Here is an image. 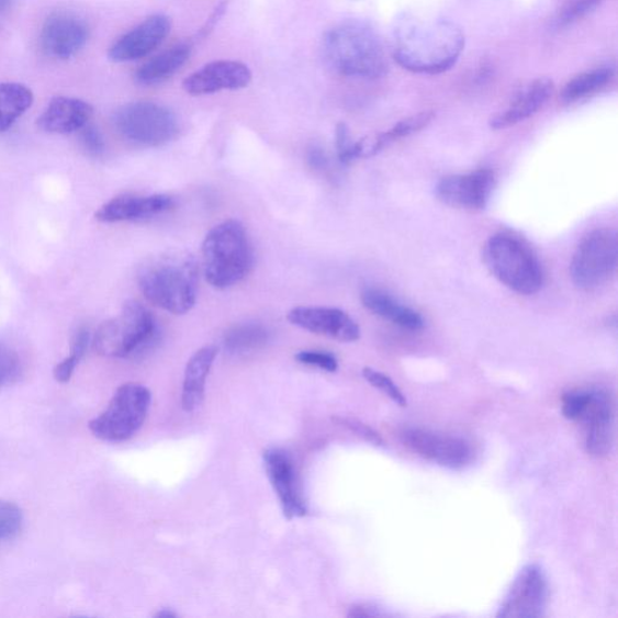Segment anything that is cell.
Masks as SVG:
<instances>
[{
    "instance_id": "cell-14",
    "label": "cell",
    "mask_w": 618,
    "mask_h": 618,
    "mask_svg": "<svg viewBox=\"0 0 618 618\" xmlns=\"http://www.w3.org/2000/svg\"><path fill=\"white\" fill-rule=\"evenodd\" d=\"M578 422L585 424L586 450L593 457H605L615 440V404L613 396L603 390H591L587 407Z\"/></svg>"
},
{
    "instance_id": "cell-16",
    "label": "cell",
    "mask_w": 618,
    "mask_h": 618,
    "mask_svg": "<svg viewBox=\"0 0 618 618\" xmlns=\"http://www.w3.org/2000/svg\"><path fill=\"white\" fill-rule=\"evenodd\" d=\"M250 69L237 60H216L188 77L184 90L191 95L245 89L251 81Z\"/></svg>"
},
{
    "instance_id": "cell-7",
    "label": "cell",
    "mask_w": 618,
    "mask_h": 618,
    "mask_svg": "<svg viewBox=\"0 0 618 618\" xmlns=\"http://www.w3.org/2000/svg\"><path fill=\"white\" fill-rule=\"evenodd\" d=\"M151 405V393L139 383L121 385L111 403L89 424L91 432L104 441L128 440L143 426Z\"/></svg>"
},
{
    "instance_id": "cell-29",
    "label": "cell",
    "mask_w": 618,
    "mask_h": 618,
    "mask_svg": "<svg viewBox=\"0 0 618 618\" xmlns=\"http://www.w3.org/2000/svg\"><path fill=\"white\" fill-rule=\"evenodd\" d=\"M22 513L14 503L0 499V540L14 538L22 527Z\"/></svg>"
},
{
    "instance_id": "cell-31",
    "label": "cell",
    "mask_w": 618,
    "mask_h": 618,
    "mask_svg": "<svg viewBox=\"0 0 618 618\" xmlns=\"http://www.w3.org/2000/svg\"><path fill=\"white\" fill-rule=\"evenodd\" d=\"M362 375L371 385L378 387V390L383 392L387 397H391L395 404L402 407L407 406L405 395L386 374L371 368H366L362 370Z\"/></svg>"
},
{
    "instance_id": "cell-37",
    "label": "cell",
    "mask_w": 618,
    "mask_h": 618,
    "mask_svg": "<svg viewBox=\"0 0 618 618\" xmlns=\"http://www.w3.org/2000/svg\"><path fill=\"white\" fill-rule=\"evenodd\" d=\"M338 420L345 424V426L349 428L351 431H355L356 434L361 436L362 439H366L367 441L373 443L374 446L384 445L381 436L374 430H372L371 428H369L368 426H366V424H362L357 419H350V418H345V419L341 418Z\"/></svg>"
},
{
    "instance_id": "cell-28",
    "label": "cell",
    "mask_w": 618,
    "mask_h": 618,
    "mask_svg": "<svg viewBox=\"0 0 618 618\" xmlns=\"http://www.w3.org/2000/svg\"><path fill=\"white\" fill-rule=\"evenodd\" d=\"M432 113L424 112L415 116L400 121L392 130L381 133L370 144L366 141V157L373 156L382 151L387 145L396 139L407 137L412 133H416L431 123Z\"/></svg>"
},
{
    "instance_id": "cell-11",
    "label": "cell",
    "mask_w": 618,
    "mask_h": 618,
    "mask_svg": "<svg viewBox=\"0 0 618 618\" xmlns=\"http://www.w3.org/2000/svg\"><path fill=\"white\" fill-rule=\"evenodd\" d=\"M402 439L409 450L448 469H463L474 458L471 445L456 436L408 429L403 432Z\"/></svg>"
},
{
    "instance_id": "cell-42",
    "label": "cell",
    "mask_w": 618,
    "mask_h": 618,
    "mask_svg": "<svg viewBox=\"0 0 618 618\" xmlns=\"http://www.w3.org/2000/svg\"><path fill=\"white\" fill-rule=\"evenodd\" d=\"M11 0H0V15L4 14V12L9 9Z\"/></svg>"
},
{
    "instance_id": "cell-21",
    "label": "cell",
    "mask_w": 618,
    "mask_h": 618,
    "mask_svg": "<svg viewBox=\"0 0 618 618\" xmlns=\"http://www.w3.org/2000/svg\"><path fill=\"white\" fill-rule=\"evenodd\" d=\"M92 114L93 109L88 102L71 97H56L36 120V125L47 133L68 135L87 126Z\"/></svg>"
},
{
    "instance_id": "cell-27",
    "label": "cell",
    "mask_w": 618,
    "mask_h": 618,
    "mask_svg": "<svg viewBox=\"0 0 618 618\" xmlns=\"http://www.w3.org/2000/svg\"><path fill=\"white\" fill-rule=\"evenodd\" d=\"M615 76V66L611 64L602 65L581 72L577 77L565 85L562 100L566 103H574L586 97L596 93L608 85Z\"/></svg>"
},
{
    "instance_id": "cell-43",
    "label": "cell",
    "mask_w": 618,
    "mask_h": 618,
    "mask_svg": "<svg viewBox=\"0 0 618 618\" xmlns=\"http://www.w3.org/2000/svg\"><path fill=\"white\" fill-rule=\"evenodd\" d=\"M176 616H177V615H176L175 613L168 611V610L159 611V613H157V615H156V617H166V618L176 617Z\"/></svg>"
},
{
    "instance_id": "cell-30",
    "label": "cell",
    "mask_w": 618,
    "mask_h": 618,
    "mask_svg": "<svg viewBox=\"0 0 618 618\" xmlns=\"http://www.w3.org/2000/svg\"><path fill=\"white\" fill-rule=\"evenodd\" d=\"M336 148L339 161L345 165L363 157V141L350 142L349 131L345 124H339L336 128Z\"/></svg>"
},
{
    "instance_id": "cell-22",
    "label": "cell",
    "mask_w": 618,
    "mask_h": 618,
    "mask_svg": "<svg viewBox=\"0 0 618 618\" xmlns=\"http://www.w3.org/2000/svg\"><path fill=\"white\" fill-rule=\"evenodd\" d=\"M362 305L370 312L411 332H418L424 327L422 315L403 304H400L383 290L367 288L361 293Z\"/></svg>"
},
{
    "instance_id": "cell-19",
    "label": "cell",
    "mask_w": 618,
    "mask_h": 618,
    "mask_svg": "<svg viewBox=\"0 0 618 618\" xmlns=\"http://www.w3.org/2000/svg\"><path fill=\"white\" fill-rule=\"evenodd\" d=\"M175 207V201L167 195H123L106 202L95 220L102 223L137 222L149 220Z\"/></svg>"
},
{
    "instance_id": "cell-32",
    "label": "cell",
    "mask_w": 618,
    "mask_h": 618,
    "mask_svg": "<svg viewBox=\"0 0 618 618\" xmlns=\"http://www.w3.org/2000/svg\"><path fill=\"white\" fill-rule=\"evenodd\" d=\"M602 0H565L564 5L557 16V23L560 26H566L581 18H584L593 9H596Z\"/></svg>"
},
{
    "instance_id": "cell-36",
    "label": "cell",
    "mask_w": 618,
    "mask_h": 618,
    "mask_svg": "<svg viewBox=\"0 0 618 618\" xmlns=\"http://www.w3.org/2000/svg\"><path fill=\"white\" fill-rule=\"evenodd\" d=\"M80 141L85 151L91 156L99 157L104 153L105 145L99 128L88 124L80 130Z\"/></svg>"
},
{
    "instance_id": "cell-26",
    "label": "cell",
    "mask_w": 618,
    "mask_h": 618,
    "mask_svg": "<svg viewBox=\"0 0 618 618\" xmlns=\"http://www.w3.org/2000/svg\"><path fill=\"white\" fill-rule=\"evenodd\" d=\"M271 333L261 324L248 323L234 326L224 337V347L228 355L246 356L269 344Z\"/></svg>"
},
{
    "instance_id": "cell-23",
    "label": "cell",
    "mask_w": 618,
    "mask_h": 618,
    "mask_svg": "<svg viewBox=\"0 0 618 618\" xmlns=\"http://www.w3.org/2000/svg\"><path fill=\"white\" fill-rule=\"evenodd\" d=\"M216 355L215 346H205L190 358L184 374L183 394H181V404L186 411H196L201 406L205 381H207Z\"/></svg>"
},
{
    "instance_id": "cell-5",
    "label": "cell",
    "mask_w": 618,
    "mask_h": 618,
    "mask_svg": "<svg viewBox=\"0 0 618 618\" xmlns=\"http://www.w3.org/2000/svg\"><path fill=\"white\" fill-rule=\"evenodd\" d=\"M487 268L508 289L520 295H535L543 285L541 263L523 239L496 234L484 246Z\"/></svg>"
},
{
    "instance_id": "cell-25",
    "label": "cell",
    "mask_w": 618,
    "mask_h": 618,
    "mask_svg": "<svg viewBox=\"0 0 618 618\" xmlns=\"http://www.w3.org/2000/svg\"><path fill=\"white\" fill-rule=\"evenodd\" d=\"M33 92L19 82L0 83V132L8 131L33 104Z\"/></svg>"
},
{
    "instance_id": "cell-17",
    "label": "cell",
    "mask_w": 618,
    "mask_h": 618,
    "mask_svg": "<svg viewBox=\"0 0 618 618\" xmlns=\"http://www.w3.org/2000/svg\"><path fill=\"white\" fill-rule=\"evenodd\" d=\"M171 32V21L164 15H154L133 29L113 44L109 58L116 64L131 63L151 54Z\"/></svg>"
},
{
    "instance_id": "cell-38",
    "label": "cell",
    "mask_w": 618,
    "mask_h": 618,
    "mask_svg": "<svg viewBox=\"0 0 618 618\" xmlns=\"http://www.w3.org/2000/svg\"><path fill=\"white\" fill-rule=\"evenodd\" d=\"M81 358L75 353H70L64 361L57 363L54 370V378L59 383H67L79 363Z\"/></svg>"
},
{
    "instance_id": "cell-12",
    "label": "cell",
    "mask_w": 618,
    "mask_h": 618,
    "mask_svg": "<svg viewBox=\"0 0 618 618\" xmlns=\"http://www.w3.org/2000/svg\"><path fill=\"white\" fill-rule=\"evenodd\" d=\"M89 41V27L72 12L59 11L44 23L41 43L46 55L57 59L75 57Z\"/></svg>"
},
{
    "instance_id": "cell-1",
    "label": "cell",
    "mask_w": 618,
    "mask_h": 618,
    "mask_svg": "<svg viewBox=\"0 0 618 618\" xmlns=\"http://www.w3.org/2000/svg\"><path fill=\"white\" fill-rule=\"evenodd\" d=\"M392 52L397 64L418 75H440L462 56L465 35L452 21L404 12L394 23Z\"/></svg>"
},
{
    "instance_id": "cell-4",
    "label": "cell",
    "mask_w": 618,
    "mask_h": 618,
    "mask_svg": "<svg viewBox=\"0 0 618 618\" xmlns=\"http://www.w3.org/2000/svg\"><path fill=\"white\" fill-rule=\"evenodd\" d=\"M205 280L215 289H227L245 280L252 266V249L246 228L227 221L211 229L202 245Z\"/></svg>"
},
{
    "instance_id": "cell-10",
    "label": "cell",
    "mask_w": 618,
    "mask_h": 618,
    "mask_svg": "<svg viewBox=\"0 0 618 618\" xmlns=\"http://www.w3.org/2000/svg\"><path fill=\"white\" fill-rule=\"evenodd\" d=\"M549 603L547 574L538 564H529L519 572L508 591L498 617L537 618L544 615Z\"/></svg>"
},
{
    "instance_id": "cell-13",
    "label": "cell",
    "mask_w": 618,
    "mask_h": 618,
    "mask_svg": "<svg viewBox=\"0 0 618 618\" xmlns=\"http://www.w3.org/2000/svg\"><path fill=\"white\" fill-rule=\"evenodd\" d=\"M494 181V175L488 169L450 176L439 181L436 195L441 202L454 209L483 210L491 199Z\"/></svg>"
},
{
    "instance_id": "cell-34",
    "label": "cell",
    "mask_w": 618,
    "mask_h": 618,
    "mask_svg": "<svg viewBox=\"0 0 618 618\" xmlns=\"http://www.w3.org/2000/svg\"><path fill=\"white\" fill-rule=\"evenodd\" d=\"M589 391H575L563 396L562 412L566 419L577 420L583 416L589 402Z\"/></svg>"
},
{
    "instance_id": "cell-40",
    "label": "cell",
    "mask_w": 618,
    "mask_h": 618,
    "mask_svg": "<svg viewBox=\"0 0 618 618\" xmlns=\"http://www.w3.org/2000/svg\"><path fill=\"white\" fill-rule=\"evenodd\" d=\"M307 161L313 169H324L327 165V159L324 150L319 147H312L307 153Z\"/></svg>"
},
{
    "instance_id": "cell-35",
    "label": "cell",
    "mask_w": 618,
    "mask_h": 618,
    "mask_svg": "<svg viewBox=\"0 0 618 618\" xmlns=\"http://www.w3.org/2000/svg\"><path fill=\"white\" fill-rule=\"evenodd\" d=\"M296 360L305 363V366L317 367L327 372H335L338 368L336 358L329 353H323V351H300Z\"/></svg>"
},
{
    "instance_id": "cell-41",
    "label": "cell",
    "mask_w": 618,
    "mask_h": 618,
    "mask_svg": "<svg viewBox=\"0 0 618 618\" xmlns=\"http://www.w3.org/2000/svg\"><path fill=\"white\" fill-rule=\"evenodd\" d=\"M378 609L367 607V605H357V607L351 608L349 616L351 617H369V616H381Z\"/></svg>"
},
{
    "instance_id": "cell-15",
    "label": "cell",
    "mask_w": 618,
    "mask_h": 618,
    "mask_svg": "<svg viewBox=\"0 0 618 618\" xmlns=\"http://www.w3.org/2000/svg\"><path fill=\"white\" fill-rule=\"evenodd\" d=\"M288 321L301 329L339 342H356L360 338V327L356 321L337 308L296 307L288 313Z\"/></svg>"
},
{
    "instance_id": "cell-9",
    "label": "cell",
    "mask_w": 618,
    "mask_h": 618,
    "mask_svg": "<svg viewBox=\"0 0 618 618\" xmlns=\"http://www.w3.org/2000/svg\"><path fill=\"white\" fill-rule=\"evenodd\" d=\"M618 238L613 228H597L577 246L571 274L574 284L584 290L598 289L616 274Z\"/></svg>"
},
{
    "instance_id": "cell-6",
    "label": "cell",
    "mask_w": 618,
    "mask_h": 618,
    "mask_svg": "<svg viewBox=\"0 0 618 618\" xmlns=\"http://www.w3.org/2000/svg\"><path fill=\"white\" fill-rule=\"evenodd\" d=\"M153 314L137 301H127L115 318L104 322L92 339L102 357L126 359L143 353L156 339Z\"/></svg>"
},
{
    "instance_id": "cell-24",
    "label": "cell",
    "mask_w": 618,
    "mask_h": 618,
    "mask_svg": "<svg viewBox=\"0 0 618 618\" xmlns=\"http://www.w3.org/2000/svg\"><path fill=\"white\" fill-rule=\"evenodd\" d=\"M190 46L179 44L155 56L136 72V80L143 87H155L172 78L190 57Z\"/></svg>"
},
{
    "instance_id": "cell-33",
    "label": "cell",
    "mask_w": 618,
    "mask_h": 618,
    "mask_svg": "<svg viewBox=\"0 0 618 618\" xmlns=\"http://www.w3.org/2000/svg\"><path fill=\"white\" fill-rule=\"evenodd\" d=\"M20 371L21 363L15 351L4 345H0V386L18 380Z\"/></svg>"
},
{
    "instance_id": "cell-20",
    "label": "cell",
    "mask_w": 618,
    "mask_h": 618,
    "mask_svg": "<svg viewBox=\"0 0 618 618\" xmlns=\"http://www.w3.org/2000/svg\"><path fill=\"white\" fill-rule=\"evenodd\" d=\"M553 93V82L547 78L530 81L515 95V99L505 111L496 114L491 120L493 130H505L515 126L537 114L548 103Z\"/></svg>"
},
{
    "instance_id": "cell-18",
    "label": "cell",
    "mask_w": 618,
    "mask_h": 618,
    "mask_svg": "<svg viewBox=\"0 0 618 618\" xmlns=\"http://www.w3.org/2000/svg\"><path fill=\"white\" fill-rule=\"evenodd\" d=\"M263 460L284 515L289 519L305 516L307 506L297 487L292 459L280 448H271L265 452Z\"/></svg>"
},
{
    "instance_id": "cell-39",
    "label": "cell",
    "mask_w": 618,
    "mask_h": 618,
    "mask_svg": "<svg viewBox=\"0 0 618 618\" xmlns=\"http://www.w3.org/2000/svg\"><path fill=\"white\" fill-rule=\"evenodd\" d=\"M91 344V335L87 327H79L75 336L71 339L70 353H76L82 357L87 353V350Z\"/></svg>"
},
{
    "instance_id": "cell-3",
    "label": "cell",
    "mask_w": 618,
    "mask_h": 618,
    "mask_svg": "<svg viewBox=\"0 0 618 618\" xmlns=\"http://www.w3.org/2000/svg\"><path fill=\"white\" fill-rule=\"evenodd\" d=\"M324 55L335 71L349 78L379 79L390 68L381 36L358 20L338 23L326 33Z\"/></svg>"
},
{
    "instance_id": "cell-8",
    "label": "cell",
    "mask_w": 618,
    "mask_h": 618,
    "mask_svg": "<svg viewBox=\"0 0 618 618\" xmlns=\"http://www.w3.org/2000/svg\"><path fill=\"white\" fill-rule=\"evenodd\" d=\"M113 124L121 137L147 148L161 147L179 133L177 116L168 108L153 102L120 106L114 113Z\"/></svg>"
},
{
    "instance_id": "cell-2",
    "label": "cell",
    "mask_w": 618,
    "mask_h": 618,
    "mask_svg": "<svg viewBox=\"0 0 618 618\" xmlns=\"http://www.w3.org/2000/svg\"><path fill=\"white\" fill-rule=\"evenodd\" d=\"M137 281L151 305L176 315L186 314L196 304L199 265L187 250H166L141 266Z\"/></svg>"
}]
</instances>
